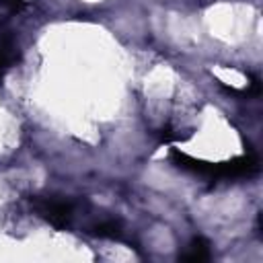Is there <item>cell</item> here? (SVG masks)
I'll return each instance as SVG.
<instances>
[{
    "label": "cell",
    "instance_id": "obj_1",
    "mask_svg": "<svg viewBox=\"0 0 263 263\" xmlns=\"http://www.w3.org/2000/svg\"><path fill=\"white\" fill-rule=\"evenodd\" d=\"M31 203L35 212L47 220L55 228H66L70 226L74 218V203L70 199H64L60 195H47V197H31Z\"/></svg>",
    "mask_w": 263,
    "mask_h": 263
},
{
    "label": "cell",
    "instance_id": "obj_2",
    "mask_svg": "<svg viewBox=\"0 0 263 263\" xmlns=\"http://www.w3.org/2000/svg\"><path fill=\"white\" fill-rule=\"evenodd\" d=\"M210 259V245L205 238H193L187 245V251L181 255V261H189V263H201Z\"/></svg>",
    "mask_w": 263,
    "mask_h": 263
},
{
    "label": "cell",
    "instance_id": "obj_3",
    "mask_svg": "<svg viewBox=\"0 0 263 263\" xmlns=\"http://www.w3.org/2000/svg\"><path fill=\"white\" fill-rule=\"evenodd\" d=\"M121 222L115 218H105L101 222H97L92 226V234L101 236V238H119L121 236Z\"/></svg>",
    "mask_w": 263,
    "mask_h": 263
},
{
    "label": "cell",
    "instance_id": "obj_4",
    "mask_svg": "<svg viewBox=\"0 0 263 263\" xmlns=\"http://www.w3.org/2000/svg\"><path fill=\"white\" fill-rule=\"evenodd\" d=\"M14 53V49L10 47V45H6V43H0V78L4 76V72H6V68L10 66V62H12V55Z\"/></svg>",
    "mask_w": 263,
    "mask_h": 263
},
{
    "label": "cell",
    "instance_id": "obj_5",
    "mask_svg": "<svg viewBox=\"0 0 263 263\" xmlns=\"http://www.w3.org/2000/svg\"><path fill=\"white\" fill-rule=\"evenodd\" d=\"M0 4L6 6V8H10V10H18L25 4V0H0Z\"/></svg>",
    "mask_w": 263,
    "mask_h": 263
}]
</instances>
